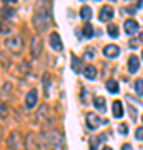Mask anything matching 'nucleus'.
Wrapping results in <instances>:
<instances>
[{"mask_svg": "<svg viewBox=\"0 0 143 150\" xmlns=\"http://www.w3.org/2000/svg\"><path fill=\"white\" fill-rule=\"evenodd\" d=\"M43 144L47 147H52L53 150H62V145H63V139H62V134L58 130H48L43 134Z\"/></svg>", "mask_w": 143, "mask_h": 150, "instance_id": "1", "label": "nucleus"}, {"mask_svg": "<svg viewBox=\"0 0 143 150\" xmlns=\"http://www.w3.org/2000/svg\"><path fill=\"white\" fill-rule=\"evenodd\" d=\"M33 25H35V28H37L38 32H42L43 28L48 25V13L45 10L43 12H40L37 8V12H35V15H33Z\"/></svg>", "mask_w": 143, "mask_h": 150, "instance_id": "2", "label": "nucleus"}, {"mask_svg": "<svg viewBox=\"0 0 143 150\" xmlns=\"http://www.w3.org/2000/svg\"><path fill=\"white\" fill-rule=\"evenodd\" d=\"M37 117H38V120H40V122H45V120H47L48 123L53 122V115L50 113V107H48V105H45V103H43L40 108H38Z\"/></svg>", "mask_w": 143, "mask_h": 150, "instance_id": "3", "label": "nucleus"}, {"mask_svg": "<svg viewBox=\"0 0 143 150\" xmlns=\"http://www.w3.org/2000/svg\"><path fill=\"white\" fill-rule=\"evenodd\" d=\"M100 123H103V120H100V117L93 112H88L87 113V125H88V129L95 130L100 127Z\"/></svg>", "mask_w": 143, "mask_h": 150, "instance_id": "4", "label": "nucleus"}, {"mask_svg": "<svg viewBox=\"0 0 143 150\" xmlns=\"http://www.w3.org/2000/svg\"><path fill=\"white\" fill-rule=\"evenodd\" d=\"M7 47L10 48L13 54H18L22 50V40H20V37H8L7 38Z\"/></svg>", "mask_w": 143, "mask_h": 150, "instance_id": "5", "label": "nucleus"}, {"mask_svg": "<svg viewBox=\"0 0 143 150\" xmlns=\"http://www.w3.org/2000/svg\"><path fill=\"white\" fill-rule=\"evenodd\" d=\"M42 38H40V35H37V37L32 40V57L33 59H38L40 55H42Z\"/></svg>", "mask_w": 143, "mask_h": 150, "instance_id": "6", "label": "nucleus"}, {"mask_svg": "<svg viewBox=\"0 0 143 150\" xmlns=\"http://www.w3.org/2000/svg\"><path fill=\"white\" fill-rule=\"evenodd\" d=\"M25 149L27 150H38L40 147H38V142H37V135L35 134H30L25 137Z\"/></svg>", "mask_w": 143, "mask_h": 150, "instance_id": "7", "label": "nucleus"}, {"mask_svg": "<svg viewBox=\"0 0 143 150\" xmlns=\"http://www.w3.org/2000/svg\"><path fill=\"white\" fill-rule=\"evenodd\" d=\"M37 100H38V93H37V90H35V88H32V90L27 93V97H25L27 108H33L35 105H37Z\"/></svg>", "mask_w": 143, "mask_h": 150, "instance_id": "8", "label": "nucleus"}, {"mask_svg": "<svg viewBox=\"0 0 143 150\" xmlns=\"http://www.w3.org/2000/svg\"><path fill=\"white\" fill-rule=\"evenodd\" d=\"M98 18H100L101 22H108L113 18V8H111V5H103L101 7L100 13H98Z\"/></svg>", "mask_w": 143, "mask_h": 150, "instance_id": "9", "label": "nucleus"}, {"mask_svg": "<svg viewBox=\"0 0 143 150\" xmlns=\"http://www.w3.org/2000/svg\"><path fill=\"white\" fill-rule=\"evenodd\" d=\"M7 145H8V149H12V150H18L20 149V139H18V134H17V132H12V134L8 135Z\"/></svg>", "mask_w": 143, "mask_h": 150, "instance_id": "10", "label": "nucleus"}, {"mask_svg": "<svg viewBox=\"0 0 143 150\" xmlns=\"http://www.w3.org/2000/svg\"><path fill=\"white\" fill-rule=\"evenodd\" d=\"M50 45H52L53 50H62L63 48V43H62V38L58 37V33L57 32H52L50 33Z\"/></svg>", "mask_w": 143, "mask_h": 150, "instance_id": "11", "label": "nucleus"}, {"mask_svg": "<svg viewBox=\"0 0 143 150\" xmlns=\"http://www.w3.org/2000/svg\"><path fill=\"white\" fill-rule=\"evenodd\" d=\"M123 28H125V33L132 35V33H135V32L138 30V22L133 20V18H130V20H125V23H123Z\"/></svg>", "mask_w": 143, "mask_h": 150, "instance_id": "12", "label": "nucleus"}, {"mask_svg": "<svg viewBox=\"0 0 143 150\" xmlns=\"http://www.w3.org/2000/svg\"><path fill=\"white\" fill-rule=\"evenodd\" d=\"M103 54H105L108 59H115V57H118V54H120V48H118V45H106V47L103 48Z\"/></svg>", "mask_w": 143, "mask_h": 150, "instance_id": "13", "label": "nucleus"}, {"mask_svg": "<svg viewBox=\"0 0 143 150\" xmlns=\"http://www.w3.org/2000/svg\"><path fill=\"white\" fill-rule=\"evenodd\" d=\"M138 69H140V60H138V57L132 55L128 59V72L130 74H135V72H138Z\"/></svg>", "mask_w": 143, "mask_h": 150, "instance_id": "14", "label": "nucleus"}, {"mask_svg": "<svg viewBox=\"0 0 143 150\" xmlns=\"http://www.w3.org/2000/svg\"><path fill=\"white\" fill-rule=\"evenodd\" d=\"M113 117H117V118L123 117V105L120 100H115L113 102Z\"/></svg>", "mask_w": 143, "mask_h": 150, "instance_id": "15", "label": "nucleus"}, {"mask_svg": "<svg viewBox=\"0 0 143 150\" xmlns=\"http://www.w3.org/2000/svg\"><path fill=\"white\" fill-rule=\"evenodd\" d=\"M82 69H83V65H82V60H80L78 57L72 55V70H73L75 74H80V72H82Z\"/></svg>", "mask_w": 143, "mask_h": 150, "instance_id": "16", "label": "nucleus"}, {"mask_svg": "<svg viewBox=\"0 0 143 150\" xmlns=\"http://www.w3.org/2000/svg\"><path fill=\"white\" fill-rule=\"evenodd\" d=\"M83 75L88 79V80H93V79L97 77V69L93 67V65H88V67L83 69Z\"/></svg>", "mask_w": 143, "mask_h": 150, "instance_id": "17", "label": "nucleus"}, {"mask_svg": "<svg viewBox=\"0 0 143 150\" xmlns=\"http://www.w3.org/2000/svg\"><path fill=\"white\" fill-rule=\"evenodd\" d=\"M93 105H95L100 112H105L106 110V103H105V98H103V97H95V98H93Z\"/></svg>", "mask_w": 143, "mask_h": 150, "instance_id": "18", "label": "nucleus"}, {"mask_svg": "<svg viewBox=\"0 0 143 150\" xmlns=\"http://www.w3.org/2000/svg\"><path fill=\"white\" fill-rule=\"evenodd\" d=\"M80 17H82L83 20H90L92 18V8L88 5H83L82 10H80Z\"/></svg>", "mask_w": 143, "mask_h": 150, "instance_id": "19", "label": "nucleus"}, {"mask_svg": "<svg viewBox=\"0 0 143 150\" xmlns=\"http://www.w3.org/2000/svg\"><path fill=\"white\" fill-rule=\"evenodd\" d=\"M106 90L111 92V93H118V90H120L118 82L117 80H108V82H106Z\"/></svg>", "mask_w": 143, "mask_h": 150, "instance_id": "20", "label": "nucleus"}, {"mask_svg": "<svg viewBox=\"0 0 143 150\" xmlns=\"http://www.w3.org/2000/svg\"><path fill=\"white\" fill-rule=\"evenodd\" d=\"M43 90H45V97H50V74L43 75Z\"/></svg>", "mask_w": 143, "mask_h": 150, "instance_id": "21", "label": "nucleus"}, {"mask_svg": "<svg viewBox=\"0 0 143 150\" xmlns=\"http://www.w3.org/2000/svg\"><path fill=\"white\" fill-rule=\"evenodd\" d=\"M82 32H83V35H85L87 38L93 37V33H95V32H93V27H92L90 23H85V25H83V28H82Z\"/></svg>", "mask_w": 143, "mask_h": 150, "instance_id": "22", "label": "nucleus"}, {"mask_svg": "<svg viewBox=\"0 0 143 150\" xmlns=\"http://www.w3.org/2000/svg\"><path fill=\"white\" fill-rule=\"evenodd\" d=\"M13 15H15V8L4 7V10H2V17H4V18H12Z\"/></svg>", "mask_w": 143, "mask_h": 150, "instance_id": "23", "label": "nucleus"}, {"mask_svg": "<svg viewBox=\"0 0 143 150\" xmlns=\"http://www.w3.org/2000/svg\"><path fill=\"white\" fill-rule=\"evenodd\" d=\"M108 35H110V37H113V38H117L118 35H120L117 25H110V27H108Z\"/></svg>", "mask_w": 143, "mask_h": 150, "instance_id": "24", "label": "nucleus"}, {"mask_svg": "<svg viewBox=\"0 0 143 150\" xmlns=\"http://www.w3.org/2000/svg\"><path fill=\"white\" fill-rule=\"evenodd\" d=\"M135 90L140 97H143V80H137L135 82Z\"/></svg>", "mask_w": 143, "mask_h": 150, "instance_id": "25", "label": "nucleus"}, {"mask_svg": "<svg viewBox=\"0 0 143 150\" xmlns=\"http://www.w3.org/2000/svg\"><path fill=\"white\" fill-rule=\"evenodd\" d=\"M118 132H120L122 135H127V134H128V125H125V123H122V125L118 127Z\"/></svg>", "mask_w": 143, "mask_h": 150, "instance_id": "26", "label": "nucleus"}, {"mask_svg": "<svg viewBox=\"0 0 143 150\" xmlns=\"http://www.w3.org/2000/svg\"><path fill=\"white\" fill-rule=\"evenodd\" d=\"M135 137H137V140H143V127H138V129H137Z\"/></svg>", "mask_w": 143, "mask_h": 150, "instance_id": "27", "label": "nucleus"}, {"mask_svg": "<svg viewBox=\"0 0 143 150\" xmlns=\"http://www.w3.org/2000/svg\"><path fill=\"white\" fill-rule=\"evenodd\" d=\"M7 115V107L5 105H0V117H5Z\"/></svg>", "mask_w": 143, "mask_h": 150, "instance_id": "28", "label": "nucleus"}, {"mask_svg": "<svg viewBox=\"0 0 143 150\" xmlns=\"http://www.w3.org/2000/svg\"><path fill=\"white\" fill-rule=\"evenodd\" d=\"M137 45H138V38H132V40H130V47L135 48Z\"/></svg>", "mask_w": 143, "mask_h": 150, "instance_id": "29", "label": "nucleus"}, {"mask_svg": "<svg viewBox=\"0 0 143 150\" xmlns=\"http://www.w3.org/2000/svg\"><path fill=\"white\" fill-rule=\"evenodd\" d=\"M122 150H133V147H132L130 144H125V145L122 147Z\"/></svg>", "mask_w": 143, "mask_h": 150, "instance_id": "30", "label": "nucleus"}, {"mask_svg": "<svg viewBox=\"0 0 143 150\" xmlns=\"http://www.w3.org/2000/svg\"><path fill=\"white\" fill-rule=\"evenodd\" d=\"M138 42H143V32H140V35H138Z\"/></svg>", "mask_w": 143, "mask_h": 150, "instance_id": "31", "label": "nucleus"}, {"mask_svg": "<svg viewBox=\"0 0 143 150\" xmlns=\"http://www.w3.org/2000/svg\"><path fill=\"white\" fill-rule=\"evenodd\" d=\"M101 150H111V149H110V147H103Z\"/></svg>", "mask_w": 143, "mask_h": 150, "instance_id": "32", "label": "nucleus"}, {"mask_svg": "<svg viewBox=\"0 0 143 150\" xmlns=\"http://www.w3.org/2000/svg\"><path fill=\"white\" fill-rule=\"evenodd\" d=\"M142 59H143V52H142Z\"/></svg>", "mask_w": 143, "mask_h": 150, "instance_id": "33", "label": "nucleus"}, {"mask_svg": "<svg viewBox=\"0 0 143 150\" xmlns=\"http://www.w3.org/2000/svg\"><path fill=\"white\" fill-rule=\"evenodd\" d=\"M142 150H143V147H142Z\"/></svg>", "mask_w": 143, "mask_h": 150, "instance_id": "34", "label": "nucleus"}, {"mask_svg": "<svg viewBox=\"0 0 143 150\" xmlns=\"http://www.w3.org/2000/svg\"><path fill=\"white\" fill-rule=\"evenodd\" d=\"M142 120H143V117H142Z\"/></svg>", "mask_w": 143, "mask_h": 150, "instance_id": "35", "label": "nucleus"}]
</instances>
